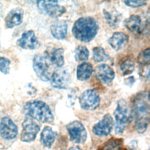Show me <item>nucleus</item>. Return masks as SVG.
I'll return each instance as SVG.
<instances>
[{"label": "nucleus", "instance_id": "f257e3e1", "mask_svg": "<svg viewBox=\"0 0 150 150\" xmlns=\"http://www.w3.org/2000/svg\"><path fill=\"white\" fill-rule=\"evenodd\" d=\"M132 113L136 130L139 133L146 131L149 121V93L142 91L137 93L132 101Z\"/></svg>", "mask_w": 150, "mask_h": 150}, {"label": "nucleus", "instance_id": "f03ea898", "mask_svg": "<svg viewBox=\"0 0 150 150\" xmlns=\"http://www.w3.org/2000/svg\"><path fill=\"white\" fill-rule=\"evenodd\" d=\"M98 25L92 17L83 16L78 18L72 28L74 37L79 41L87 43L91 41L97 35Z\"/></svg>", "mask_w": 150, "mask_h": 150}, {"label": "nucleus", "instance_id": "7ed1b4c3", "mask_svg": "<svg viewBox=\"0 0 150 150\" xmlns=\"http://www.w3.org/2000/svg\"><path fill=\"white\" fill-rule=\"evenodd\" d=\"M23 111L26 116L43 123L54 121V115L49 106L41 100H30L25 103Z\"/></svg>", "mask_w": 150, "mask_h": 150}, {"label": "nucleus", "instance_id": "20e7f679", "mask_svg": "<svg viewBox=\"0 0 150 150\" xmlns=\"http://www.w3.org/2000/svg\"><path fill=\"white\" fill-rule=\"evenodd\" d=\"M114 115L115 132L116 134H121L125 129L130 117L129 107L125 100L121 99L118 101Z\"/></svg>", "mask_w": 150, "mask_h": 150}, {"label": "nucleus", "instance_id": "39448f33", "mask_svg": "<svg viewBox=\"0 0 150 150\" xmlns=\"http://www.w3.org/2000/svg\"><path fill=\"white\" fill-rule=\"evenodd\" d=\"M79 99L81 108L87 111H93L97 109L100 104L99 94L94 89L85 90L80 94Z\"/></svg>", "mask_w": 150, "mask_h": 150}, {"label": "nucleus", "instance_id": "423d86ee", "mask_svg": "<svg viewBox=\"0 0 150 150\" xmlns=\"http://www.w3.org/2000/svg\"><path fill=\"white\" fill-rule=\"evenodd\" d=\"M39 10L43 14L52 18H59L66 12L65 8L57 1H38L36 2Z\"/></svg>", "mask_w": 150, "mask_h": 150}, {"label": "nucleus", "instance_id": "0eeeda50", "mask_svg": "<svg viewBox=\"0 0 150 150\" xmlns=\"http://www.w3.org/2000/svg\"><path fill=\"white\" fill-rule=\"evenodd\" d=\"M70 140L76 144H83L87 139V134L84 125L79 121L75 120L66 125Z\"/></svg>", "mask_w": 150, "mask_h": 150}, {"label": "nucleus", "instance_id": "6e6552de", "mask_svg": "<svg viewBox=\"0 0 150 150\" xmlns=\"http://www.w3.org/2000/svg\"><path fill=\"white\" fill-rule=\"evenodd\" d=\"M22 125V130L21 134V141L25 142L33 141L40 131L39 124L32 118L26 116Z\"/></svg>", "mask_w": 150, "mask_h": 150}, {"label": "nucleus", "instance_id": "1a4fd4ad", "mask_svg": "<svg viewBox=\"0 0 150 150\" xmlns=\"http://www.w3.org/2000/svg\"><path fill=\"white\" fill-rule=\"evenodd\" d=\"M33 70L37 77L43 81L50 80L51 73L46 59L40 54L34 56L32 62Z\"/></svg>", "mask_w": 150, "mask_h": 150}, {"label": "nucleus", "instance_id": "9d476101", "mask_svg": "<svg viewBox=\"0 0 150 150\" xmlns=\"http://www.w3.org/2000/svg\"><path fill=\"white\" fill-rule=\"evenodd\" d=\"M70 80L69 72L64 69H60L51 74L49 81L51 86L55 88L66 89L70 83Z\"/></svg>", "mask_w": 150, "mask_h": 150}, {"label": "nucleus", "instance_id": "9b49d317", "mask_svg": "<svg viewBox=\"0 0 150 150\" xmlns=\"http://www.w3.org/2000/svg\"><path fill=\"white\" fill-rule=\"evenodd\" d=\"M114 125L111 115L107 113L93 127V133L98 137H105L110 134Z\"/></svg>", "mask_w": 150, "mask_h": 150}, {"label": "nucleus", "instance_id": "f8f14e48", "mask_svg": "<svg viewBox=\"0 0 150 150\" xmlns=\"http://www.w3.org/2000/svg\"><path fill=\"white\" fill-rule=\"evenodd\" d=\"M93 72L96 79L107 86L111 85L115 77L114 70L107 64H101L97 66Z\"/></svg>", "mask_w": 150, "mask_h": 150}, {"label": "nucleus", "instance_id": "ddd939ff", "mask_svg": "<svg viewBox=\"0 0 150 150\" xmlns=\"http://www.w3.org/2000/svg\"><path fill=\"white\" fill-rule=\"evenodd\" d=\"M18 132V127L8 117H4L0 123V135L8 140L15 138Z\"/></svg>", "mask_w": 150, "mask_h": 150}, {"label": "nucleus", "instance_id": "4468645a", "mask_svg": "<svg viewBox=\"0 0 150 150\" xmlns=\"http://www.w3.org/2000/svg\"><path fill=\"white\" fill-rule=\"evenodd\" d=\"M17 45L24 49L33 50L39 46V42L38 40L34 31L30 30L24 32L21 38L16 42Z\"/></svg>", "mask_w": 150, "mask_h": 150}, {"label": "nucleus", "instance_id": "2eb2a0df", "mask_svg": "<svg viewBox=\"0 0 150 150\" xmlns=\"http://www.w3.org/2000/svg\"><path fill=\"white\" fill-rule=\"evenodd\" d=\"M129 40L128 36L122 32H114L108 39V43L116 51L122 49L127 45Z\"/></svg>", "mask_w": 150, "mask_h": 150}, {"label": "nucleus", "instance_id": "dca6fc26", "mask_svg": "<svg viewBox=\"0 0 150 150\" xmlns=\"http://www.w3.org/2000/svg\"><path fill=\"white\" fill-rule=\"evenodd\" d=\"M23 11L19 8L12 9L5 17V26L8 28H13L21 25L23 21Z\"/></svg>", "mask_w": 150, "mask_h": 150}, {"label": "nucleus", "instance_id": "f3484780", "mask_svg": "<svg viewBox=\"0 0 150 150\" xmlns=\"http://www.w3.org/2000/svg\"><path fill=\"white\" fill-rule=\"evenodd\" d=\"M67 24L63 20L57 21L54 22L50 26L52 35L56 39L62 40L67 34Z\"/></svg>", "mask_w": 150, "mask_h": 150}, {"label": "nucleus", "instance_id": "a211bd4d", "mask_svg": "<svg viewBox=\"0 0 150 150\" xmlns=\"http://www.w3.org/2000/svg\"><path fill=\"white\" fill-rule=\"evenodd\" d=\"M125 27L131 32L139 33L142 30V20L139 16L131 15L124 21Z\"/></svg>", "mask_w": 150, "mask_h": 150}, {"label": "nucleus", "instance_id": "6ab92c4d", "mask_svg": "<svg viewBox=\"0 0 150 150\" xmlns=\"http://www.w3.org/2000/svg\"><path fill=\"white\" fill-rule=\"evenodd\" d=\"M57 136V133L49 126H46L42 129L40 134V142L46 147L50 148L54 143Z\"/></svg>", "mask_w": 150, "mask_h": 150}, {"label": "nucleus", "instance_id": "aec40b11", "mask_svg": "<svg viewBox=\"0 0 150 150\" xmlns=\"http://www.w3.org/2000/svg\"><path fill=\"white\" fill-rule=\"evenodd\" d=\"M93 67L90 63L83 62L77 67L76 76L80 81H86L90 78L93 73Z\"/></svg>", "mask_w": 150, "mask_h": 150}, {"label": "nucleus", "instance_id": "412c9836", "mask_svg": "<svg viewBox=\"0 0 150 150\" xmlns=\"http://www.w3.org/2000/svg\"><path fill=\"white\" fill-rule=\"evenodd\" d=\"M103 12L107 24L113 29L117 28L121 18V13L115 10L109 11L106 9H104Z\"/></svg>", "mask_w": 150, "mask_h": 150}, {"label": "nucleus", "instance_id": "4be33fe9", "mask_svg": "<svg viewBox=\"0 0 150 150\" xmlns=\"http://www.w3.org/2000/svg\"><path fill=\"white\" fill-rule=\"evenodd\" d=\"M48 57L53 65L57 67H62L64 63V49L62 47L54 49L49 53Z\"/></svg>", "mask_w": 150, "mask_h": 150}, {"label": "nucleus", "instance_id": "5701e85b", "mask_svg": "<svg viewBox=\"0 0 150 150\" xmlns=\"http://www.w3.org/2000/svg\"><path fill=\"white\" fill-rule=\"evenodd\" d=\"M99 150H126L124 147L123 139L111 138L103 144Z\"/></svg>", "mask_w": 150, "mask_h": 150}, {"label": "nucleus", "instance_id": "b1692460", "mask_svg": "<svg viewBox=\"0 0 150 150\" xmlns=\"http://www.w3.org/2000/svg\"><path fill=\"white\" fill-rule=\"evenodd\" d=\"M110 59L105 50L101 46H96L93 49V60L96 63L104 62Z\"/></svg>", "mask_w": 150, "mask_h": 150}, {"label": "nucleus", "instance_id": "393cba45", "mask_svg": "<svg viewBox=\"0 0 150 150\" xmlns=\"http://www.w3.org/2000/svg\"><path fill=\"white\" fill-rule=\"evenodd\" d=\"M89 56L88 49L83 45L78 46L74 50V59L77 62H85Z\"/></svg>", "mask_w": 150, "mask_h": 150}, {"label": "nucleus", "instance_id": "a878e982", "mask_svg": "<svg viewBox=\"0 0 150 150\" xmlns=\"http://www.w3.org/2000/svg\"><path fill=\"white\" fill-rule=\"evenodd\" d=\"M120 67L123 76H127L133 73L135 64L131 59H126L121 63Z\"/></svg>", "mask_w": 150, "mask_h": 150}, {"label": "nucleus", "instance_id": "bb28decb", "mask_svg": "<svg viewBox=\"0 0 150 150\" xmlns=\"http://www.w3.org/2000/svg\"><path fill=\"white\" fill-rule=\"evenodd\" d=\"M150 50L149 48L144 50L138 56V62L139 65H144V64H149L150 62Z\"/></svg>", "mask_w": 150, "mask_h": 150}, {"label": "nucleus", "instance_id": "cd10ccee", "mask_svg": "<svg viewBox=\"0 0 150 150\" xmlns=\"http://www.w3.org/2000/svg\"><path fill=\"white\" fill-rule=\"evenodd\" d=\"M138 73L140 78L145 81H147L149 80V64L139 65Z\"/></svg>", "mask_w": 150, "mask_h": 150}, {"label": "nucleus", "instance_id": "c85d7f7f", "mask_svg": "<svg viewBox=\"0 0 150 150\" xmlns=\"http://www.w3.org/2000/svg\"><path fill=\"white\" fill-rule=\"evenodd\" d=\"M10 60L5 57H0V71L5 74L9 73L10 71Z\"/></svg>", "mask_w": 150, "mask_h": 150}, {"label": "nucleus", "instance_id": "c756f323", "mask_svg": "<svg viewBox=\"0 0 150 150\" xmlns=\"http://www.w3.org/2000/svg\"><path fill=\"white\" fill-rule=\"evenodd\" d=\"M124 3L128 6L131 8H139L146 5V1L144 0L139 1H125Z\"/></svg>", "mask_w": 150, "mask_h": 150}, {"label": "nucleus", "instance_id": "7c9ffc66", "mask_svg": "<svg viewBox=\"0 0 150 150\" xmlns=\"http://www.w3.org/2000/svg\"><path fill=\"white\" fill-rule=\"evenodd\" d=\"M77 94H78V90L76 89L75 88H71L70 91L68 92L67 98V103L70 104V105L74 104V101L77 97Z\"/></svg>", "mask_w": 150, "mask_h": 150}, {"label": "nucleus", "instance_id": "2f4dec72", "mask_svg": "<svg viewBox=\"0 0 150 150\" xmlns=\"http://www.w3.org/2000/svg\"><path fill=\"white\" fill-rule=\"evenodd\" d=\"M135 82V79L134 76H129L126 79H125L124 80L125 84L129 87H131L134 84Z\"/></svg>", "mask_w": 150, "mask_h": 150}, {"label": "nucleus", "instance_id": "473e14b6", "mask_svg": "<svg viewBox=\"0 0 150 150\" xmlns=\"http://www.w3.org/2000/svg\"><path fill=\"white\" fill-rule=\"evenodd\" d=\"M69 150H83L80 146H73L70 147Z\"/></svg>", "mask_w": 150, "mask_h": 150}]
</instances>
